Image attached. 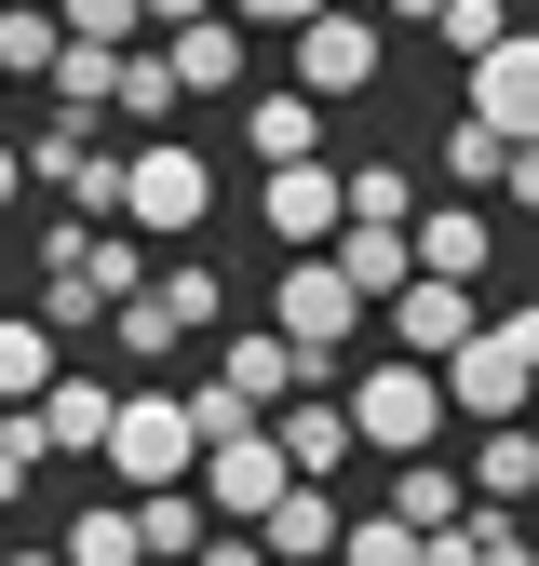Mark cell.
<instances>
[{
    "mask_svg": "<svg viewBox=\"0 0 539 566\" xmlns=\"http://www.w3.org/2000/svg\"><path fill=\"white\" fill-rule=\"evenodd\" d=\"M419 566H472V513H458V526H432V539H419Z\"/></svg>",
    "mask_w": 539,
    "mask_h": 566,
    "instance_id": "40",
    "label": "cell"
},
{
    "mask_svg": "<svg viewBox=\"0 0 539 566\" xmlns=\"http://www.w3.org/2000/svg\"><path fill=\"white\" fill-rule=\"evenodd\" d=\"M284 41H297V95H324V108L378 82V14H337V0H324V14H297Z\"/></svg>",
    "mask_w": 539,
    "mask_h": 566,
    "instance_id": "7",
    "label": "cell"
},
{
    "mask_svg": "<svg viewBox=\"0 0 539 566\" xmlns=\"http://www.w3.org/2000/svg\"><path fill=\"white\" fill-rule=\"evenodd\" d=\"M135 297L162 311V337H216V324H230V283H216V256H162L149 283H135Z\"/></svg>",
    "mask_w": 539,
    "mask_h": 566,
    "instance_id": "16",
    "label": "cell"
},
{
    "mask_svg": "<svg viewBox=\"0 0 539 566\" xmlns=\"http://www.w3.org/2000/svg\"><path fill=\"white\" fill-rule=\"evenodd\" d=\"M472 566H539V553H526V526H512V513H472Z\"/></svg>",
    "mask_w": 539,
    "mask_h": 566,
    "instance_id": "37",
    "label": "cell"
},
{
    "mask_svg": "<svg viewBox=\"0 0 539 566\" xmlns=\"http://www.w3.org/2000/svg\"><path fill=\"white\" fill-rule=\"evenodd\" d=\"M176 405H189V432H202V446H230V432H256V405H243V391H230L216 365H202V378H189Z\"/></svg>",
    "mask_w": 539,
    "mask_h": 566,
    "instance_id": "30",
    "label": "cell"
},
{
    "mask_svg": "<svg viewBox=\"0 0 539 566\" xmlns=\"http://www.w3.org/2000/svg\"><path fill=\"white\" fill-rule=\"evenodd\" d=\"M243 28H297V14H324V0H230Z\"/></svg>",
    "mask_w": 539,
    "mask_h": 566,
    "instance_id": "41",
    "label": "cell"
},
{
    "mask_svg": "<svg viewBox=\"0 0 539 566\" xmlns=\"http://www.w3.org/2000/svg\"><path fill=\"white\" fill-rule=\"evenodd\" d=\"M54 365H67L54 324H41V311H0V405H41V391H54Z\"/></svg>",
    "mask_w": 539,
    "mask_h": 566,
    "instance_id": "23",
    "label": "cell"
},
{
    "mask_svg": "<svg viewBox=\"0 0 539 566\" xmlns=\"http://www.w3.org/2000/svg\"><path fill=\"white\" fill-rule=\"evenodd\" d=\"M202 217H216V163H202V149H176V135L121 149V230H149V243H189Z\"/></svg>",
    "mask_w": 539,
    "mask_h": 566,
    "instance_id": "1",
    "label": "cell"
},
{
    "mask_svg": "<svg viewBox=\"0 0 539 566\" xmlns=\"http://www.w3.org/2000/svg\"><path fill=\"white\" fill-rule=\"evenodd\" d=\"M432 391H445V418H472V432H486V418H526V365H512V337L499 324H472L458 350H445V365H432Z\"/></svg>",
    "mask_w": 539,
    "mask_h": 566,
    "instance_id": "5",
    "label": "cell"
},
{
    "mask_svg": "<svg viewBox=\"0 0 539 566\" xmlns=\"http://www.w3.org/2000/svg\"><path fill=\"white\" fill-rule=\"evenodd\" d=\"M67 566H149L135 553V500H95L82 526H67Z\"/></svg>",
    "mask_w": 539,
    "mask_h": 566,
    "instance_id": "28",
    "label": "cell"
},
{
    "mask_svg": "<svg viewBox=\"0 0 539 566\" xmlns=\"http://www.w3.org/2000/svg\"><path fill=\"white\" fill-rule=\"evenodd\" d=\"M419 217V176H404L391 149L378 163H337V230H404Z\"/></svg>",
    "mask_w": 539,
    "mask_h": 566,
    "instance_id": "20",
    "label": "cell"
},
{
    "mask_svg": "<svg viewBox=\"0 0 539 566\" xmlns=\"http://www.w3.org/2000/svg\"><path fill=\"white\" fill-rule=\"evenodd\" d=\"M378 14H391V28H432V14H445V0H378Z\"/></svg>",
    "mask_w": 539,
    "mask_h": 566,
    "instance_id": "45",
    "label": "cell"
},
{
    "mask_svg": "<svg viewBox=\"0 0 539 566\" xmlns=\"http://www.w3.org/2000/svg\"><path fill=\"white\" fill-rule=\"evenodd\" d=\"M499 337H512V365H526V378H539V311H512V324H499Z\"/></svg>",
    "mask_w": 539,
    "mask_h": 566,
    "instance_id": "42",
    "label": "cell"
},
{
    "mask_svg": "<svg viewBox=\"0 0 539 566\" xmlns=\"http://www.w3.org/2000/svg\"><path fill=\"white\" fill-rule=\"evenodd\" d=\"M216 378L270 418V405H284V391H324V350H297L284 324H243V337H216Z\"/></svg>",
    "mask_w": 539,
    "mask_h": 566,
    "instance_id": "9",
    "label": "cell"
},
{
    "mask_svg": "<svg viewBox=\"0 0 539 566\" xmlns=\"http://www.w3.org/2000/svg\"><path fill=\"white\" fill-rule=\"evenodd\" d=\"M41 324H54V337H82V324H108V297H95L67 256H41Z\"/></svg>",
    "mask_w": 539,
    "mask_h": 566,
    "instance_id": "32",
    "label": "cell"
},
{
    "mask_svg": "<svg viewBox=\"0 0 539 566\" xmlns=\"http://www.w3.org/2000/svg\"><path fill=\"white\" fill-rule=\"evenodd\" d=\"M378 311H391V350H404V365H445V350L486 324V311H472V283H445V270H404Z\"/></svg>",
    "mask_w": 539,
    "mask_h": 566,
    "instance_id": "8",
    "label": "cell"
},
{
    "mask_svg": "<svg viewBox=\"0 0 539 566\" xmlns=\"http://www.w3.org/2000/svg\"><path fill=\"white\" fill-rule=\"evenodd\" d=\"M108 405H121L108 378H82V365H54V391L28 405V432H41V459H95V446H108Z\"/></svg>",
    "mask_w": 539,
    "mask_h": 566,
    "instance_id": "14",
    "label": "cell"
},
{
    "mask_svg": "<svg viewBox=\"0 0 539 566\" xmlns=\"http://www.w3.org/2000/svg\"><path fill=\"white\" fill-rule=\"evenodd\" d=\"M270 324H284L297 350H324V365H337V350L364 337V297H351V270L310 243V256H270Z\"/></svg>",
    "mask_w": 539,
    "mask_h": 566,
    "instance_id": "4",
    "label": "cell"
},
{
    "mask_svg": "<svg viewBox=\"0 0 539 566\" xmlns=\"http://www.w3.org/2000/svg\"><path fill=\"white\" fill-rule=\"evenodd\" d=\"M256 217H270V243H284V256L337 243V163H256Z\"/></svg>",
    "mask_w": 539,
    "mask_h": 566,
    "instance_id": "10",
    "label": "cell"
},
{
    "mask_svg": "<svg viewBox=\"0 0 539 566\" xmlns=\"http://www.w3.org/2000/svg\"><path fill=\"white\" fill-rule=\"evenodd\" d=\"M41 485V432H28V405H0V513H14Z\"/></svg>",
    "mask_w": 539,
    "mask_h": 566,
    "instance_id": "34",
    "label": "cell"
},
{
    "mask_svg": "<svg viewBox=\"0 0 539 566\" xmlns=\"http://www.w3.org/2000/svg\"><path fill=\"white\" fill-rule=\"evenodd\" d=\"M324 566H419V526H391V513H351Z\"/></svg>",
    "mask_w": 539,
    "mask_h": 566,
    "instance_id": "29",
    "label": "cell"
},
{
    "mask_svg": "<svg viewBox=\"0 0 539 566\" xmlns=\"http://www.w3.org/2000/svg\"><path fill=\"white\" fill-rule=\"evenodd\" d=\"M243 14L216 0V14H189V28H162V67H176V95H243Z\"/></svg>",
    "mask_w": 539,
    "mask_h": 566,
    "instance_id": "13",
    "label": "cell"
},
{
    "mask_svg": "<svg viewBox=\"0 0 539 566\" xmlns=\"http://www.w3.org/2000/svg\"><path fill=\"white\" fill-rule=\"evenodd\" d=\"M337 418H351V446H364V459H432L445 391H432V365H364L351 391H337Z\"/></svg>",
    "mask_w": 539,
    "mask_h": 566,
    "instance_id": "2",
    "label": "cell"
},
{
    "mask_svg": "<svg viewBox=\"0 0 539 566\" xmlns=\"http://www.w3.org/2000/svg\"><path fill=\"white\" fill-rule=\"evenodd\" d=\"M108 337H121V350H135V365H162V350H176V337H162V311H149V297H108Z\"/></svg>",
    "mask_w": 539,
    "mask_h": 566,
    "instance_id": "36",
    "label": "cell"
},
{
    "mask_svg": "<svg viewBox=\"0 0 539 566\" xmlns=\"http://www.w3.org/2000/svg\"><path fill=\"white\" fill-rule=\"evenodd\" d=\"M404 256L445 270V283H486V202H432V217H404Z\"/></svg>",
    "mask_w": 539,
    "mask_h": 566,
    "instance_id": "17",
    "label": "cell"
},
{
    "mask_svg": "<svg viewBox=\"0 0 539 566\" xmlns=\"http://www.w3.org/2000/svg\"><path fill=\"white\" fill-rule=\"evenodd\" d=\"M202 539H216V513H202V485H135V553H149V566H189Z\"/></svg>",
    "mask_w": 539,
    "mask_h": 566,
    "instance_id": "19",
    "label": "cell"
},
{
    "mask_svg": "<svg viewBox=\"0 0 539 566\" xmlns=\"http://www.w3.org/2000/svg\"><path fill=\"white\" fill-rule=\"evenodd\" d=\"M95 472H121V485H189V472H202L189 405H176V391H121V405H108V446H95Z\"/></svg>",
    "mask_w": 539,
    "mask_h": 566,
    "instance_id": "3",
    "label": "cell"
},
{
    "mask_svg": "<svg viewBox=\"0 0 539 566\" xmlns=\"http://www.w3.org/2000/svg\"><path fill=\"white\" fill-rule=\"evenodd\" d=\"M189 485H202V513H216V526H256V513L284 500L297 472H284V446H270V418H256V432H230V446H202V472H189Z\"/></svg>",
    "mask_w": 539,
    "mask_h": 566,
    "instance_id": "6",
    "label": "cell"
},
{
    "mask_svg": "<svg viewBox=\"0 0 539 566\" xmlns=\"http://www.w3.org/2000/svg\"><path fill=\"white\" fill-rule=\"evenodd\" d=\"M108 108H121V122H149V135H176V108H189V95H176L162 41H121V67H108Z\"/></svg>",
    "mask_w": 539,
    "mask_h": 566,
    "instance_id": "22",
    "label": "cell"
},
{
    "mask_svg": "<svg viewBox=\"0 0 539 566\" xmlns=\"http://www.w3.org/2000/svg\"><path fill=\"white\" fill-rule=\"evenodd\" d=\"M189 566H270V553H256V526H216V539H202Z\"/></svg>",
    "mask_w": 539,
    "mask_h": 566,
    "instance_id": "39",
    "label": "cell"
},
{
    "mask_svg": "<svg viewBox=\"0 0 539 566\" xmlns=\"http://www.w3.org/2000/svg\"><path fill=\"white\" fill-rule=\"evenodd\" d=\"M14 189H28V149H14V135H0V217H14Z\"/></svg>",
    "mask_w": 539,
    "mask_h": 566,
    "instance_id": "43",
    "label": "cell"
},
{
    "mask_svg": "<svg viewBox=\"0 0 539 566\" xmlns=\"http://www.w3.org/2000/svg\"><path fill=\"white\" fill-rule=\"evenodd\" d=\"M458 485H472V513H512V500H539V432H526V418H486V459H472Z\"/></svg>",
    "mask_w": 539,
    "mask_h": 566,
    "instance_id": "18",
    "label": "cell"
},
{
    "mask_svg": "<svg viewBox=\"0 0 539 566\" xmlns=\"http://www.w3.org/2000/svg\"><path fill=\"white\" fill-rule=\"evenodd\" d=\"M337 526H351V513H337V485H310V472H297L284 500L256 513V553H270V566H324V553H337Z\"/></svg>",
    "mask_w": 539,
    "mask_h": 566,
    "instance_id": "15",
    "label": "cell"
},
{
    "mask_svg": "<svg viewBox=\"0 0 539 566\" xmlns=\"http://www.w3.org/2000/svg\"><path fill=\"white\" fill-rule=\"evenodd\" d=\"M108 67H121V41H67V28H54V67H41V95L108 122Z\"/></svg>",
    "mask_w": 539,
    "mask_h": 566,
    "instance_id": "25",
    "label": "cell"
},
{
    "mask_svg": "<svg viewBox=\"0 0 539 566\" xmlns=\"http://www.w3.org/2000/svg\"><path fill=\"white\" fill-rule=\"evenodd\" d=\"M499 163H512V135H486V122L458 108V122H445V176H458V189H499Z\"/></svg>",
    "mask_w": 539,
    "mask_h": 566,
    "instance_id": "31",
    "label": "cell"
},
{
    "mask_svg": "<svg viewBox=\"0 0 539 566\" xmlns=\"http://www.w3.org/2000/svg\"><path fill=\"white\" fill-rule=\"evenodd\" d=\"M54 67V0H0V82H41Z\"/></svg>",
    "mask_w": 539,
    "mask_h": 566,
    "instance_id": "27",
    "label": "cell"
},
{
    "mask_svg": "<svg viewBox=\"0 0 539 566\" xmlns=\"http://www.w3.org/2000/svg\"><path fill=\"white\" fill-rule=\"evenodd\" d=\"M0 566H67V553H0Z\"/></svg>",
    "mask_w": 539,
    "mask_h": 566,
    "instance_id": "46",
    "label": "cell"
},
{
    "mask_svg": "<svg viewBox=\"0 0 539 566\" xmlns=\"http://www.w3.org/2000/svg\"><path fill=\"white\" fill-rule=\"evenodd\" d=\"M243 149H256V163H324V95H297V82L256 95V108H243Z\"/></svg>",
    "mask_w": 539,
    "mask_h": 566,
    "instance_id": "21",
    "label": "cell"
},
{
    "mask_svg": "<svg viewBox=\"0 0 539 566\" xmlns=\"http://www.w3.org/2000/svg\"><path fill=\"white\" fill-rule=\"evenodd\" d=\"M458 513H472V485H458L445 459H391V526L432 539V526H458Z\"/></svg>",
    "mask_w": 539,
    "mask_h": 566,
    "instance_id": "24",
    "label": "cell"
},
{
    "mask_svg": "<svg viewBox=\"0 0 539 566\" xmlns=\"http://www.w3.org/2000/svg\"><path fill=\"white\" fill-rule=\"evenodd\" d=\"M472 122H486V135H539V28H512V41L472 54Z\"/></svg>",
    "mask_w": 539,
    "mask_h": 566,
    "instance_id": "11",
    "label": "cell"
},
{
    "mask_svg": "<svg viewBox=\"0 0 539 566\" xmlns=\"http://www.w3.org/2000/svg\"><path fill=\"white\" fill-rule=\"evenodd\" d=\"M270 446H284V472H310V485H337L364 446H351V418H337V391H284L270 405Z\"/></svg>",
    "mask_w": 539,
    "mask_h": 566,
    "instance_id": "12",
    "label": "cell"
},
{
    "mask_svg": "<svg viewBox=\"0 0 539 566\" xmlns=\"http://www.w3.org/2000/svg\"><path fill=\"white\" fill-rule=\"evenodd\" d=\"M499 202H526V217H539V135H512V163H499Z\"/></svg>",
    "mask_w": 539,
    "mask_h": 566,
    "instance_id": "38",
    "label": "cell"
},
{
    "mask_svg": "<svg viewBox=\"0 0 539 566\" xmlns=\"http://www.w3.org/2000/svg\"><path fill=\"white\" fill-rule=\"evenodd\" d=\"M135 14H149V28H189V14H216V0H135Z\"/></svg>",
    "mask_w": 539,
    "mask_h": 566,
    "instance_id": "44",
    "label": "cell"
},
{
    "mask_svg": "<svg viewBox=\"0 0 539 566\" xmlns=\"http://www.w3.org/2000/svg\"><path fill=\"white\" fill-rule=\"evenodd\" d=\"M54 28H67V41H149L135 0H54Z\"/></svg>",
    "mask_w": 539,
    "mask_h": 566,
    "instance_id": "35",
    "label": "cell"
},
{
    "mask_svg": "<svg viewBox=\"0 0 539 566\" xmlns=\"http://www.w3.org/2000/svg\"><path fill=\"white\" fill-rule=\"evenodd\" d=\"M324 256H337V270H351V297H364V311L391 297V283H404V270H419V256H404V230H337Z\"/></svg>",
    "mask_w": 539,
    "mask_h": 566,
    "instance_id": "26",
    "label": "cell"
},
{
    "mask_svg": "<svg viewBox=\"0 0 539 566\" xmlns=\"http://www.w3.org/2000/svg\"><path fill=\"white\" fill-rule=\"evenodd\" d=\"M432 41L472 67V54H486V41H512V0H445V14H432Z\"/></svg>",
    "mask_w": 539,
    "mask_h": 566,
    "instance_id": "33",
    "label": "cell"
}]
</instances>
